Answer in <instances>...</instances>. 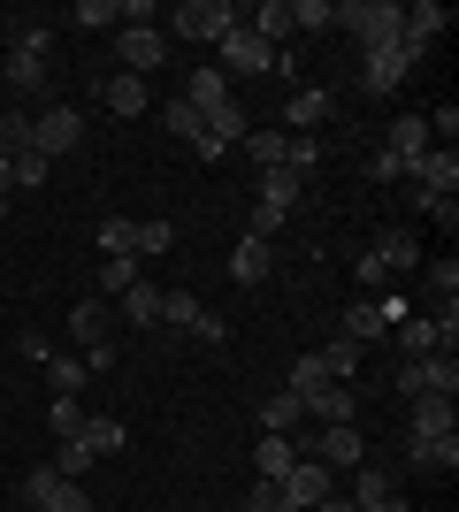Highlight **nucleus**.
<instances>
[{
	"label": "nucleus",
	"instance_id": "nucleus-1",
	"mask_svg": "<svg viewBox=\"0 0 459 512\" xmlns=\"http://www.w3.org/2000/svg\"><path fill=\"white\" fill-rule=\"evenodd\" d=\"M0 77L16 85V107L31 100V92H46L54 85V31H46V23H23L16 46H8V62H0Z\"/></svg>",
	"mask_w": 459,
	"mask_h": 512
},
{
	"label": "nucleus",
	"instance_id": "nucleus-2",
	"mask_svg": "<svg viewBox=\"0 0 459 512\" xmlns=\"http://www.w3.org/2000/svg\"><path fill=\"white\" fill-rule=\"evenodd\" d=\"M238 23H245V8H230V0H176L169 8V31L192 46H222Z\"/></svg>",
	"mask_w": 459,
	"mask_h": 512
},
{
	"label": "nucleus",
	"instance_id": "nucleus-3",
	"mask_svg": "<svg viewBox=\"0 0 459 512\" xmlns=\"http://www.w3.org/2000/svg\"><path fill=\"white\" fill-rule=\"evenodd\" d=\"M398 16H406L398 0H337V31H352L360 54H368V46H391L398 39Z\"/></svg>",
	"mask_w": 459,
	"mask_h": 512
},
{
	"label": "nucleus",
	"instance_id": "nucleus-4",
	"mask_svg": "<svg viewBox=\"0 0 459 512\" xmlns=\"http://www.w3.org/2000/svg\"><path fill=\"white\" fill-rule=\"evenodd\" d=\"M215 54H222L215 69L230 77V85H238V77H261V69H284V54H276V46H268L261 31H253V23H238V31H230V39H222Z\"/></svg>",
	"mask_w": 459,
	"mask_h": 512
},
{
	"label": "nucleus",
	"instance_id": "nucleus-5",
	"mask_svg": "<svg viewBox=\"0 0 459 512\" xmlns=\"http://www.w3.org/2000/svg\"><path fill=\"white\" fill-rule=\"evenodd\" d=\"M85 146V115L77 107H39L31 115V153H46V161H62V153Z\"/></svg>",
	"mask_w": 459,
	"mask_h": 512
},
{
	"label": "nucleus",
	"instance_id": "nucleus-6",
	"mask_svg": "<svg viewBox=\"0 0 459 512\" xmlns=\"http://www.w3.org/2000/svg\"><path fill=\"white\" fill-rule=\"evenodd\" d=\"M123 77H153V69L169 62V31L161 23H123Z\"/></svg>",
	"mask_w": 459,
	"mask_h": 512
},
{
	"label": "nucleus",
	"instance_id": "nucleus-7",
	"mask_svg": "<svg viewBox=\"0 0 459 512\" xmlns=\"http://www.w3.org/2000/svg\"><path fill=\"white\" fill-rule=\"evenodd\" d=\"M199 138H207L215 153H230V146H245V138H253V115H245L238 92H230L222 107H207V115H199Z\"/></svg>",
	"mask_w": 459,
	"mask_h": 512
},
{
	"label": "nucleus",
	"instance_id": "nucleus-8",
	"mask_svg": "<svg viewBox=\"0 0 459 512\" xmlns=\"http://www.w3.org/2000/svg\"><path fill=\"white\" fill-rule=\"evenodd\" d=\"M414 54H406V46H368V62H360V85H368V92H398V85H406V77H414Z\"/></svg>",
	"mask_w": 459,
	"mask_h": 512
},
{
	"label": "nucleus",
	"instance_id": "nucleus-9",
	"mask_svg": "<svg viewBox=\"0 0 459 512\" xmlns=\"http://www.w3.org/2000/svg\"><path fill=\"white\" fill-rule=\"evenodd\" d=\"M276 490H284V505H291V512H314V505H322V497H329V467H322V459H306V451H299V459H291V474H284V482H276Z\"/></svg>",
	"mask_w": 459,
	"mask_h": 512
},
{
	"label": "nucleus",
	"instance_id": "nucleus-10",
	"mask_svg": "<svg viewBox=\"0 0 459 512\" xmlns=\"http://www.w3.org/2000/svg\"><path fill=\"white\" fill-rule=\"evenodd\" d=\"M306 459H322V467H368V444H360V428L352 421H337V428H322L314 444H299Z\"/></svg>",
	"mask_w": 459,
	"mask_h": 512
},
{
	"label": "nucleus",
	"instance_id": "nucleus-11",
	"mask_svg": "<svg viewBox=\"0 0 459 512\" xmlns=\"http://www.w3.org/2000/svg\"><path fill=\"white\" fill-rule=\"evenodd\" d=\"M406 406H414V421H406V444H444V436H459L452 398H406Z\"/></svg>",
	"mask_w": 459,
	"mask_h": 512
},
{
	"label": "nucleus",
	"instance_id": "nucleus-12",
	"mask_svg": "<svg viewBox=\"0 0 459 512\" xmlns=\"http://www.w3.org/2000/svg\"><path fill=\"white\" fill-rule=\"evenodd\" d=\"M230 276H238L245 291H261V283L276 276V253H268V237H238V253H230Z\"/></svg>",
	"mask_w": 459,
	"mask_h": 512
},
{
	"label": "nucleus",
	"instance_id": "nucleus-13",
	"mask_svg": "<svg viewBox=\"0 0 459 512\" xmlns=\"http://www.w3.org/2000/svg\"><path fill=\"white\" fill-rule=\"evenodd\" d=\"M337 337H345V344H383V337H391V321H383L375 299H352L345 321H337Z\"/></svg>",
	"mask_w": 459,
	"mask_h": 512
},
{
	"label": "nucleus",
	"instance_id": "nucleus-14",
	"mask_svg": "<svg viewBox=\"0 0 459 512\" xmlns=\"http://www.w3.org/2000/svg\"><path fill=\"white\" fill-rule=\"evenodd\" d=\"M69 329H77V352H92V344H115V306L108 299H77V314H69Z\"/></svg>",
	"mask_w": 459,
	"mask_h": 512
},
{
	"label": "nucleus",
	"instance_id": "nucleus-15",
	"mask_svg": "<svg viewBox=\"0 0 459 512\" xmlns=\"http://www.w3.org/2000/svg\"><path fill=\"white\" fill-rule=\"evenodd\" d=\"M108 306H115V321H131V329H161V291H153L146 276H138L123 299H108Z\"/></svg>",
	"mask_w": 459,
	"mask_h": 512
},
{
	"label": "nucleus",
	"instance_id": "nucleus-16",
	"mask_svg": "<svg viewBox=\"0 0 459 512\" xmlns=\"http://www.w3.org/2000/svg\"><path fill=\"white\" fill-rule=\"evenodd\" d=\"M329 107H337V100H329V85H299V92L284 100V123H291V138H299V130H314V123H329Z\"/></svg>",
	"mask_w": 459,
	"mask_h": 512
},
{
	"label": "nucleus",
	"instance_id": "nucleus-17",
	"mask_svg": "<svg viewBox=\"0 0 459 512\" xmlns=\"http://www.w3.org/2000/svg\"><path fill=\"white\" fill-rule=\"evenodd\" d=\"M429 146H437V138H429V115H398V123H391V138H383V153H398L406 169H414V161H421Z\"/></svg>",
	"mask_w": 459,
	"mask_h": 512
},
{
	"label": "nucleus",
	"instance_id": "nucleus-18",
	"mask_svg": "<svg viewBox=\"0 0 459 512\" xmlns=\"http://www.w3.org/2000/svg\"><path fill=\"white\" fill-rule=\"evenodd\" d=\"M368 253H375V268H383V276H398V268H414V260H421V245H414V230H383Z\"/></svg>",
	"mask_w": 459,
	"mask_h": 512
},
{
	"label": "nucleus",
	"instance_id": "nucleus-19",
	"mask_svg": "<svg viewBox=\"0 0 459 512\" xmlns=\"http://www.w3.org/2000/svg\"><path fill=\"white\" fill-rule=\"evenodd\" d=\"M306 413H314L322 428H337V421H352V413H360V398H352L345 383H322L314 398H306Z\"/></svg>",
	"mask_w": 459,
	"mask_h": 512
},
{
	"label": "nucleus",
	"instance_id": "nucleus-20",
	"mask_svg": "<svg viewBox=\"0 0 459 512\" xmlns=\"http://www.w3.org/2000/svg\"><path fill=\"white\" fill-rule=\"evenodd\" d=\"M299 421H306V406L291 398V390H268L261 398V436H291Z\"/></svg>",
	"mask_w": 459,
	"mask_h": 512
},
{
	"label": "nucleus",
	"instance_id": "nucleus-21",
	"mask_svg": "<svg viewBox=\"0 0 459 512\" xmlns=\"http://www.w3.org/2000/svg\"><path fill=\"white\" fill-rule=\"evenodd\" d=\"M299 192H306V176H291V169H261V207H268V214H291V207H299Z\"/></svg>",
	"mask_w": 459,
	"mask_h": 512
},
{
	"label": "nucleus",
	"instance_id": "nucleus-22",
	"mask_svg": "<svg viewBox=\"0 0 459 512\" xmlns=\"http://www.w3.org/2000/svg\"><path fill=\"white\" fill-rule=\"evenodd\" d=\"M100 100H108V115H146V77H123V69H115L108 85H100Z\"/></svg>",
	"mask_w": 459,
	"mask_h": 512
},
{
	"label": "nucleus",
	"instance_id": "nucleus-23",
	"mask_svg": "<svg viewBox=\"0 0 459 512\" xmlns=\"http://www.w3.org/2000/svg\"><path fill=\"white\" fill-rule=\"evenodd\" d=\"M138 276H146V268H138L131 253H123V260H100V268H92V283H100V291H92V299H123V291H131Z\"/></svg>",
	"mask_w": 459,
	"mask_h": 512
},
{
	"label": "nucleus",
	"instance_id": "nucleus-24",
	"mask_svg": "<svg viewBox=\"0 0 459 512\" xmlns=\"http://www.w3.org/2000/svg\"><path fill=\"white\" fill-rule=\"evenodd\" d=\"M123 253L138 260V222L131 214H108V222H100V260H123Z\"/></svg>",
	"mask_w": 459,
	"mask_h": 512
},
{
	"label": "nucleus",
	"instance_id": "nucleus-25",
	"mask_svg": "<svg viewBox=\"0 0 459 512\" xmlns=\"http://www.w3.org/2000/svg\"><path fill=\"white\" fill-rule=\"evenodd\" d=\"M291 459H299V444L291 436H261V451H253V467H261V482H284Z\"/></svg>",
	"mask_w": 459,
	"mask_h": 512
},
{
	"label": "nucleus",
	"instance_id": "nucleus-26",
	"mask_svg": "<svg viewBox=\"0 0 459 512\" xmlns=\"http://www.w3.org/2000/svg\"><path fill=\"white\" fill-rule=\"evenodd\" d=\"M245 153H253V169H284V161H291V130H253Z\"/></svg>",
	"mask_w": 459,
	"mask_h": 512
},
{
	"label": "nucleus",
	"instance_id": "nucleus-27",
	"mask_svg": "<svg viewBox=\"0 0 459 512\" xmlns=\"http://www.w3.org/2000/svg\"><path fill=\"white\" fill-rule=\"evenodd\" d=\"M314 360H322V375H329V383H352V375H360V344H345V337H329L322 352H314Z\"/></svg>",
	"mask_w": 459,
	"mask_h": 512
},
{
	"label": "nucleus",
	"instance_id": "nucleus-28",
	"mask_svg": "<svg viewBox=\"0 0 459 512\" xmlns=\"http://www.w3.org/2000/svg\"><path fill=\"white\" fill-rule=\"evenodd\" d=\"M46 383H54V398H77L92 375H85V360H77V352H54V360H46Z\"/></svg>",
	"mask_w": 459,
	"mask_h": 512
},
{
	"label": "nucleus",
	"instance_id": "nucleus-29",
	"mask_svg": "<svg viewBox=\"0 0 459 512\" xmlns=\"http://www.w3.org/2000/svg\"><path fill=\"white\" fill-rule=\"evenodd\" d=\"M184 100H192L199 115H207V107H222V100H230V77H222V69H192V85H184Z\"/></svg>",
	"mask_w": 459,
	"mask_h": 512
},
{
	"label": "nucleus",
	"instance_id": "nucleus-30",
	"mask_svg": "<svg viewBox=\"0 0 459 512\" xmlns=\"http://www.w3.org/2000/svg\"><path fill=\"white\" fill-rule=\"evenodd\" d=\"M161 321H169V329H192V337H199V321H207V306H199L192 291H161Z\"/></svg>",
	"mask_w": 459,
	"mask_h": 512
},
{
	"label": "nucleus",
	"instance_id": "nucleus-31",
	"mask_svg": "<svg viewBox=\"0 0 459 512\" xmlns=\"http://www.w3.org/2000/svg\"><path fill=\"white\" fill-rule=\"evenodd\" d=\"M69 444H85L92 459H108V451H123V421H85L77 436H69Z\"/></svg>",
	"mask_w": 459,
	"mask_h": 512
},
{
	"label": "nucleus",
	"instance_id": "nucleus-32",
	"mask_svg": "<svg viewBox=\"0 0 459 512\" xmlns=\"http://www.w3.org/2000/svg\"><path fill=\"white\" fill-rule=\"evenodd\" d=\"M54 490H62V474H54V459H46V467H31V474L16 482V497H23L31 512H46V497H54Z\"/></svg>",
	"mask_w": 459,
	"mask_h": 512
},
{
	"label": "nucleus",
	"instance_id": "nucleus-33",
	"mask_svg": "<svg viewBox=\"0 0 459 512\" xmlns=\"http://www.w3.org/2000/svg\"><path fill=\"white\" fill-rule=\"evenodd\" d=\"M0 153H8V161L31 153V115H23V107H0Z\"/></svg>",
	"mask_w": 459,
	"mask_h": 512
},
{
	"label": "nucleus",
	"instance_id": "nucleus-34",
	"mask_svg": "<svg viewBox=\"0 0 459 512\" xmlns=\"http://www.w3.org/2000/svg\"><path fill=\"white\" fill-rule=\"evenodd\" d=\"M123 23V0H77V31H115Z\"/></svg>",
	"mask_w": 459,
	"mask_h": 512
},
{
	"label": "nucleus",
	"instance_id": "nucleus-35",
	"mask_svg": "<svg viewBox=\"0 0 459 512\" xmlns=\"http://www.w3.org/2000/svg\"><path fill=\"white\" fill-rule=\"evenodd\" d=\"M337 23V0H291V31H329Z\"/></svg>",
	"mask_w": 459,
	"mask_h": 512
},
{
	"label": "nucleus",
	"instance_id": "nucleus-36",
	"mask_svg": "<svg viewBox=\"0 0 459 512\" xmlns=\"http://www.w3.org/2000/svg\"><path fill=\"white\" fill-rule=\"evenodd\" d=\"M398 474L391 467H360V482H352V505H375V497H391Z\"/></svg>",
	"mask_w": 459,
	"mask_h": 512
},
{
	"label": "nucleus",
	"instance_id": "nucleus-37",
	"mask_svg": "<svg viewBox=\"0 0 459 512\" xmlns=\"http://www.w3.org/2000/svg\"><path fill=\"white\" fill-rule=\"evenodd\" d=\"M169 245H176V230H169V222H161V214H146V222H138V260L169 253Z\"/></svg>",
	"mask_w": 459,
	"mask_h": 512
},
{
	"label": "nucleus",
	"instance_id": "nucleus-38",
	"mask_svg": "<svg viewBox=\"0 0 459 512\" xmlns=\"http://www.w3.org/2000/svg\"><path fill=\"white\" fill-rule=\"evenodd\" d=\"M253 31H261V39L276 46V39L291 31V0H261V16H253Z\"/></svg>",
	"mask_w": 459,
	"mask_h": 512
},
{
	"label": "nucleus",
	"instance_id": "nucleus-39",
	"mask_svg": "<svg viewBox=\"0 0 459 512\" xmlns=\"http://www.w3.org/2000/svg\"><path fill=\"white\" fill-rule=\"evenodd\" d=\"M46 421H54V436H77V428H85V406H77V398H54V406H46Z\"/></svg>",
	"mask_w": 459,
	"mask_h": 512
},
{
	"label": "nucleus",
	"instance_id": "nucleus-40",
	"mask_svg": "<svg viewBox=\"0 0 459 512\" xmlns=\"http://www.w3.org/2000/svg\"><path fill=\"white\" fill-rule=\"evenodd\" d=\"M169 130L184 138V146H199V107L192 100H169Z\"/></svg>",
	"mask_w": 459,
	"mask_h": 512
},
{
	"label": "nucleus",
	"instance_id": "nucleus-41",
	"mask_svg": "<svg viewBox=\"0 0 459 512\" xmlns=\"http://www.w3.org/2000/svg\"><path fill=\"white\" fill-rule=\"evenodd\" d=\"M8 169H16V184H23V192H31V184H46V169H54V161H46V153H16Z\"/></svg>",
	"mask_w": 459,
	"mask_h": 512
},
{
	"label": "nucleus",
	"instance_id": "nucleus-42",
	"mask_svg": "<svg viewBox=\"0 0 459 512\" xmlns=\"http://www.w3.org/2000/svg\"><path fill=\"white\" fill-rule=\"evenodd\" d=\"M368 176H375V184H406V161H398V153H383V146H375V153H368Z\"/></svg>",
	"mask_w": 459,
	"mask_h": 512
},
{
	"label": "nucleus",
	"instance_id": "nucleus-43",
	"mask_svg": "<svg viewBox=\"0 0 459 512\" xmlns=\"http://www.w3.org/2000/svg\"><path fill=\"white\" fill-rule=\"evenodd\" d=\"M46 512H92V497H85V482H62V490L46 497Z\"/></svg>",
	"mask_w": 459,
	"mask_h": 512
},
{
	"label": "nucleus",
	"instance_id": "nucleus-44",
	"mask_svg": "<svg viewBox=\"0 0 459 512\" xmlns=\"http://www.w3.org/2000/svg\"><path fill=\"white\" fill-rule=\"evenodd\" d=\"M16 352H23V360H54V344H46V329H16Z\"/></svg>",
	"mask_w": 459,
	"mask_h": 512
},
{
	"label": "nucleus",
	"instance_id": "nucleus-45",
	"mask_svg": "<svg viewBox=\"0 0 459 512\" xmlns=\"http://www.w3.org/2000/svg\"><path fill=\"white\" fill-rule=\"evenodd\" d=\"M391 383H398V398H429V383H421V360H398Z\"/></svg>",
	"mask_w": 459,
	"mask_h": 512
},
{
	"label": "nucleus",
	"instance_id": "nucleus-46",
	"mask_svg": "<svg viewBox=\"0 0 459 512\" xmlns=\"http://www.w3.org/2000/svg\"><path fill=\"white\" fill-rule=\"evenodd\" d=\"M429 291L452 306V291H459V260H437V268H429Z\"/></svg>",
	"mask_w": 459,
	"mask_h": 512
},
{
	"label": "nucleus",
	"instance_id": "nucleus-47",
	"mask_svg": "<svg viewBox=\"0 0 459 512\" xmlns=\"http://www.w3.org/2000/svg\"><path fill=\"white\" fill-rule=\"evenodd\" d=\"M245 512H291V505H284V490H276V482H253V505H245Z\"/></svg>",
	"mask_w": 459,
	"mask_h": 512
},
{
	"label": "nucleus",
	"instance_id": "nucleus-48",
	"mask_svg": "<svg viewBox=\"0 0 459 512\" xmlns=\"http://www.w3.org/2000/svg\"><path fill=\"white\" fill-rule=\"evenodd\" d=\"M429 138H444V146H452V138H459V107H437V115H429Z\"/></svg>",
	"mask_w": 459,
	"mask_h": 512
},
{
	"label": "nucleus",
	"instance_id": "nucleus-49",
	"mask_svg": "<svg viewBox=\"0 0 459 512\" xmlns=\"http://www.w3.org/2000/svg\"><path fill=\"white\" fill-rule=\"evenodd\" d=\"M8 199H16V169H8V153H0V214H8Z\"/></svg>",
	"mask_w": 459,
	"mask_h": 512
},
{
	"label": "nucleus",
	"instance_id": "nucleus-50",
	"mask_svg": "<svg viewBox=\"0 0 459 512\" xmlns=\"http://www.w3.org/2000/svg\"><path fill=\"white\" fill-rule=\"evenodd\" d=\"M360 512H414V505H406V497L391 490V497H375V505H360Z\"/></svg>",
	"mask_w": 459,
	"mask_h": 512
},
{
	"label": "nucleus",
	"instance_id": "nucleus-51",
	"mask_svg": "<svg viewBox=\"0 0 459 512\" xmlns=\"http://www.w3.org/2000/svg\"><path fill=\"white\" fill-rule=\"evenodd\" d=\"M314 512H360V505H352V497H337V490H329V497H322V505H314Z\"/></svg>",
	"mask_w": 459,
	"mask_h": 512
}]
</instances>
